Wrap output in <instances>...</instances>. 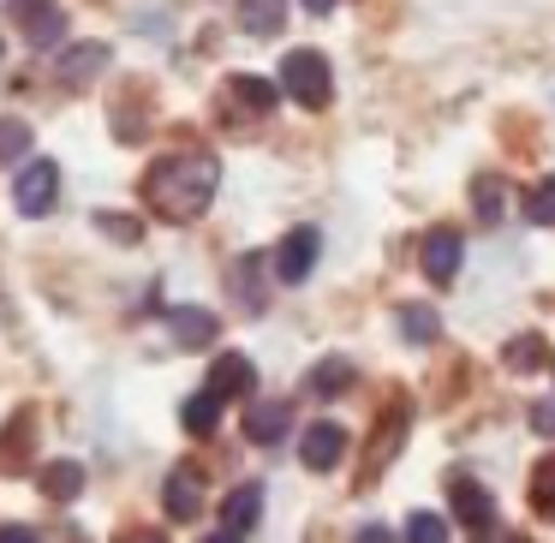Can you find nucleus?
I'll use <instances>...</instances> for the list:
<instances>
[{"label": "nucleus", "mask_w": 555, "mask_h": 543, "mask_svg": "<svg viewBox=\"0 0 555 543\" xmlns=\"http://www.w3.org/2000/svg\"><path fill=\"white\" fill-rule=\"evenodd\" d=\"M221 185V161L209 150H173L144 173V197L162 221H197Z\"/></svg>", "instance_id": "f257e3e1"}, {"label": "nucleus", "mask_w": 555, "mask_h": 543, "mask_svg": "<svg viewBox=\"0 0 555 543\" xmlns=\"http://www.w3.org/2000/svg\"><path fill=\"white\" fill-rule=\"evenodd\" d=\"M281 90H287L299 108H328V96H335V73H328V61L317 49H293L287 61H281Z\"/></svg>", "instance_id": "f03ea898"}, {"label": "nucleus", "mask_w": 555, "mask_h": 543, "mask_svg": "<svg viewBox=\"0 0 555 543\" xmlns=\"http://www.w3.org/2000/svg\"><path fill=\"white\" fill-rule=\"evenodd\" d=\"M448 502H454V519L472 531V538H490L495 531V502H490V490H483L478 478L454 471V478H448Z\"/></svg>", "instance_id": "7ed1b4c3"}, {"label": "nucleus", "mask_w": 555, "mask_h": 543, "mask_svg": "<svg viewBox=\"0 0 555 543\" xmlns=\"http://www.w3.org/2000/svg\"><path fill=\"white\" fill-rule=\"evenodd\" d=\"M54 197H61V168H54V161H25V168H18V180H13L18 216H49Z\"/></svg>", "instance_id": "20e7f679"}, {"label": "nucleus", "mask_w": 555, "mask_h": 543, "mask_svg": "<svg viewBox=\"0 0 555 543\" xmlns=\"http://www.w3.org/2000/svg\"><path fill=\"white\" fill-rule=\"evenodd\" d=\"M317 257H323V233H317V228H293L287 240L275 245V281H281V287H299V281L317 269Z\"/></svg>", "instance_id": "39448f33"}, {"label": "nucleus", "mask_w": 555, "mask_h": 543, "mask_svg": "<svg viewBox=\"0 0 555 543\" xmlns=\"http://www.w3.org/2000/svg\"><path fill=\"white\" fill-rule=\"evenodd\" d=\"M299 460H305L311 471H335L340 460H347V430H340L335 418L311 424V430L299 436Z\"/></svg>", "instance_id": "423d86ee"}, {"label": "nucleus", "mask_w": 555, "mask_h": 543, "mask_svg": "<svg viewBox=\"0 0 555 543\" xmlns=\"http://www.w3.org/2000/svg\"><path fill=\"white\" fill-rule=\"evenodd\" d=\"M257 388V364L245 359V352H221L216 364H209V395L228 406V400H245Z\"/></svg>", "instance_id": "0eeeda50"}, {"label": "nucleus", "mask_w": 555, "mask_h": 543, "mask_svg": "<svg viewBox=\"0 0 555 543\" xmlns=\"http://www.w3.org/2000/svg\"><path fill=\"white\" fill-rule=\"evenodd\" d=\"M162 507H168V519H180V526L204 514V471L173 466V471H168V483H162Z\"/></svg>", "instance_id": "6e6552de"}, {"label": "nucleus", "mask_w": 555, "mask_h": 543, "mask_svg": "<svg viewBox=\"0 0 555 543\" xmlns=\"http://www.w3.org/2000/svg\"><path fill=\"white\" fill-rule=\"evenodd\" d=\"M460 257H466V240H460L454 228H436L430 240H424V251H418V263H424V275L442 287V281H454L460 275Z\"/></svg>", "instance_id": "1a4fd4ad"}, {"label": "nucleus", "mask_w": 555, "mask_h": 543, "mask_svg": "<svg viewBox=\"0 0 555 543\" xmlns=\"http://www.w3.org/2000/svg\"><path fill=\"white\" fill-rule=\"evenodd\" d=\"M114 54H108V42H78V49H66L61 54V85H73V90H85V85H96L102 78V66H108Z\"/></svg>", "instance_id": "9d476101"}, {"label": "nucleus", "mask_w": 555, "mask_h": 543, "mask_svg": "<svg viewBox=\"0 0 555 543\" xmlns=\"http://www.w3.org/2000/svg\"><path fill=\"white\" fill-rule=\"evenodd\" d=\"M287 430H293V400H257V406L245 412V436H251L257 448H275Z\"/></svg>", "instance_id": "9b49d317"}, {"label": "nucleus", "mask_w": 555, "mask_h": 543, "mask_svg": "<svg viewBox=\"0 0 555 543\" xmlns=\"http://www.w3.org/2000/svg\"><path fill=\"white\" fill-rule=\"evenodd\" d=\"M13 7H18V25H25V37L37 42V49H49V42L66 37V18H61L54 0H13Z\"/></svg>", "instance_id": "f8f14e48"}, {"label": "nucleus", "mask_w": 555, "mask_h": 543, "mask_svg": "<svg viewBox=\"0 0 555 543\" xmlns=\"http://www.w3.org/2000/svg\"><path fill=\"white\" fill-rule=\"evenodd\" d=\"M275 102H281V85H269V78H251V73L228 78V108H240V114L257 120V114H269Z\"/></svg>", "instance_id": "ddd939ff"}, {"label": "nucleus", "mask_w": 555, "mask_h": 543, "mask_svg": "<svg viewBox=\"0 0 555 543\" xmlns=\"http://www.w3.org/2000/svg\"><path fill=\"white\" fill-rule=\"evenodd\" d=\"M168 335L180 340V347H209V340H216V316L197 311V305H173V311H168Z\"/></svg>", "instance_id": "4468645a"}, {"label": "nucleus", "mask_w": 555, "mask_h": 543, "mask_svg": "<svg viewBox=\"0 0 555 543\" xmlns=\"http://www.w3.org/2000/svg\"><path fill=\"white\" fill-rule=\"evenodd\" d=\"M257 514H263V490H257V483H240V490H233L228 502H221V526L240 531V538L257 526Z\"/></svg>", "instance_id": "2eb2a0df"}, {"label": "nucleus", "mask_w": 555, "mask_h": 543, "mask_svg": "<svg viewBox=\"0 0 555 543\" xmlns=\"http://www.w3.org/2000/svg\"><path fill=\"white\" fill-rule=\"evenodd\" d=\"M240 25L251 37H275L287 25V0H240Z\"/></svg>", "instance_id": "dca6fc26"}, {"label": "nucleus", "mask_w": 555, "mask_h": 543, "mask_svg": "<svg viewBox=\"0 0 555 543\" xmlns=\"http://www.w3.org/2000/svg\"><path fill=\"white\" fill-rule=\"evenodd\" d=\"M180 424H185L192 436H216V424H221V400L209 395V388H197V395L180 406Z\"/></svg>", "instance_id": "f3484780"}, {"label": "nucleus", "mask_w": 555, "mask_h": 543, "mask_svg": "<svg viewBox=\"0 0 555 543\" xmlns=\"http://www.w3.org/2000/svg\"><path fill=\"white\" fill-rule=\"evenodd\" d=\"M472 209H478V221H483V228H495V221L507 216V185L495 180V173H483V180L472 185Z\"/></svg>", "instance_id": "a211bd4d"}, {"label": "nucleus", "mask_w": 555, "mask_h": 543, "mask_svg": "<svg viewBox=\"0 0 555 543\" xmlns=\"http://www.w3.org/2000/svg\"><path fill=\"white\" fill-rule=\"evenodd\" d=\"M400 335H406L412 347H430V340L442 335V316H436L430 305H400Z\"/></svg>", "instance_id": "6ab92c4d"}, {"label": "nucleus", "mask_w": 555, "mask_h": 543, "mask_svg": "<svg viewBox=\"0 0 555 543\" xmlns=\"http://www.w3.org/2000/svg\"><path fill=\"white\" fill-rule=\"evenodd\" d=\"M78 490H85V466H78V460H54V466L42 471V495H54V502H73Z\"/></svg>", "instance_id": "aec40b11"}, {"label": "nucleus", "mask_w": 555, "mask_h": 543, "mask_svg": "<svg viewBox=\"0 0 555 543\" xmlns=\"http://www.w3.org/2000/svg\"><path fill=\"white\" fill-rule=\"evenodd\" d=\"M347 388H352V364L347 359H323V364H317V371H311V395H347Z\"/></svg>", "instance_id": "412c9836"}, {"label": "nucleus", "mask_w": 555, "mask_h": 543, "mask_svg": "<svg viewBox=\"0 0 555 543\" xmlns=\"http://www.w3.org/2000/svg\"><path fill=\"white\" fill-rule=\"evenodd\" d=\"M257 275H263V257H240V269H233V293L245 299V311H263V287H257Z\"/></svg>", "instance_id": "4be33fe9"}, {"label": "nucleus", "mask_w": 555, "mask_h": 543, "mask_svg": "<svg viewBox=\"0 0 555 543\" xmlns=\"http://www.w3.org/2000/svg\"><path fill=\"white\" fill-rule=\"evenodd\" d=\"M526 221H531V228H555V173L526 192Z\"/></svg>", "instance_id": "5701e85b"}, {"label": "nucleus", "mask_w": 555, "mask_h": 543, "mask_svg": "<svg viewBox=\"0 0 555 543\" xmlns=\"http://www.w3.org/2000/svg\"><path fill=\"white\" fill-rule=\"evenodd\" d=\"M531 507H538L543 519H555V454L538 460V471H531Z\"/></svg>", "instance_id": "b1692460"}, {"label": "nucleus", "mask_w": 555, "mask_h": 543, "mask_svg": "<svg viewBox=\"0 0 555 543\" xmlns=\"http://www.w3.org/2000/svg\"><path fill=\"white\" fill-rule=\"evenodd\" d=\"M543 359H550L543 335H519V340H507V371H538Z\"/></svg>", "instance_id": "393cba45"}, {"label": "nucleus", "mask_w": 555, "mask_h": 543, "mask_svg": "<svg viewBox=\"0 0 555 543\" xmlns=\"http://www.w3.org/2000/svg\"><path fill=\"white\" fill-rule=\"evenodd\" d=\"M25 156H30V126L0 120V161H25Z\"/></svg>", "instance_id": "a878e982"}, {"label": "nucleus", "mask_w": 555, "mask_h": 543, "mask_svg": "<svg viewBox=\"0 0 555 543\" xmlns=\"http://www.w3.org/2000/svg\"><path fill=\"white\" fill-rule=\"evenodd\" d=\"M400 543H448V519L442 514H412Z\"/></svg>", "instance_id": "bb28decb"}, {"label": "nucleus", "mask_w": 555, "mask_h": 543, "mask_svg": "<svg viewBox=\"0 0 555 543\" xmlns=\"http://www.w3.org/2000/svg\"><path fill=\"white\" fill-rule=\"evenodd\" d=\"M25 424H30V418H18L13 436L0 442V466H25Z\"/></svg>", "instance_id": "cd10ccee"}, {"label": "nucleus", "mask_w": 555, "mask_h": 543, "mask_svg": "<svg viewBox=\"0 0 555 543\" xmlns=\"http://www.w3.org/2000/svg\"><path fill=\"white\" fill-rule=\"evenodd\" d=\"M96 221L114 233V240H138V221H126V216H96Z\"/></svg>", "instance_id": "c85d7f7f"}, {"label": "nucleus", "mask_w": 555, "mask_h": 543, "mask_svg": "<svg viewBox=\"0 0 555 543\" xmlns=\"http://www.w3.org/2000/svg\"><path fill=\"white\" fill-rule=\"evenodd\" d=\"M531 424H538V430H543V436H555V400H543V406H538V412H531Z\"/></svg>", "instance_id": "c756f323"}, {"label": "nucleus", "mask_w": 555, "mask_h": 543, "mask_svg": "<svg viewBox=\"0 0 555 543\" xmlns=\"http://www.w3.org/2000/svg\"><path fill=\"white\" fill-rule=\"evenodd\" d=\"M0 543H42L30 526H0Z\"/></svg>", "instance_id": "7c9ffc66"}, {"label": "nucleus", "mask_w": 555, "mask_h": 543, "mask_svg": "<svg viewBox=\"0 0 555 543\" xmlns=\"http://www.w3.org/2000/svg\"><path fill=\"white\" fill-rule=\"evenodd\" d=\"M114 543H168V538H162V531H144V526H132V531H120Z\"/></svg>", "instance_id": "2f4dec72"}, {"label": "nucleus", "mask_w": 555, "mask_h": 543, "mask_svg": "<svg viewBox=\"0 0 555 543\" xmlns=\"http://www.w3.org/2000/svg\"><path fill=\"white\" fill-rule=\"evenodd\" d=\"M335 7H340V0H305V13H317V18H323V13H335Z\"/></svg>", "instance_id": "473e14b6"}, {"label": "nucleus", "mask_w": 555, "mask_h": 543, "mask_svg": "<svg viewBox=\"0 0 555 543\" xmlns=\"http://www.w3.org/2000/svg\"><path fill=\"white\" fill-rule=\"evenodd\" d=\"M204 543H245V538H240V531H209Z\"/></svg>", "instance_id": "72a5a7b5"}, {"label": "nucleus", "mask_w": 555, "mask_h": 543, "mask_svg": "<svg viewBox=\"0 0 555 543\" xmlns=\"http://www.w3.org/2000/svg\"><path fill=\"white\" fill-rule=\"evenodd\" d=\"M359 543H388V531H376V526H364V531H359Z\"/></svg>", "instance_id": "f704fd0d"}]
</instances>
